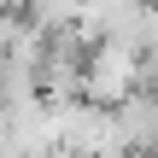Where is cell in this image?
Here are the masks:
<instances>
[{"mask_svg": "<svg viewBox=\"0 0 158 158\" xmlns=\"http://www.w3.org/2000/svg\"><path fill=\"white\" fill-rule=\"evenodd\" d=\"M23 23H18V12L12 6H0V59H6V47H12V35H18Z\"/></svg>", "mask_w": 158, "mask_h": 158, "instance_id": "obj_4", "label": "cell"}, {"mask_svg": "<svg viewBox=\"0 0 158 158\" xmlns=\"http://www.w3.org/2000/svg\"><path fill=\"white\" fill-rule=\"evenodd\" d=\"M111 158H147V152H111Z\"/></svg>", "mask_w": 158, "mask_h": 158, "instance_id": "obj_5", "label": "cell"}, {"mask_svg": "<svg viewBox=\"0 0 158 158\" xmlns=\"http://www.w3.org/2000/svg\"><path fill=\"white\" fill-rule=\"evenodd\" d=\"M141 82H147V59H141L135 47L111 41V35H100V41L88 47V64H82V94H88V100L117 106V100H129Z\"/></svg>", "mask_w": 158, "mask_h": 158, "instance_id": "obj_1", "label": "cell"}, {"mask_svg": "<svg viewBox=\"0 0 158 158\" xmlns=\"http://www.w3.org/2000/svg\"><path fill=\"white\" fill-rule=\"evenodd\" d=\"M117 129L129 152H158V82H141L129 100H117Z\"/></svg>", "mask_w": 158, "mask_h": 158, "instance_id": "obj_2", "label": "cell"}, {"mask_svg": "<svg viewBox=\"0 0 158 158\" xmlns=\"http://www.w3.org/2000/svg\"><path fill=\"white\" fill-rule=\"evenodd\" d=\"M152 158H158V152H152Z\"/></svg>", "mask_w": 158, "mask_h": 158, "instance_id": "obj_6", "label": "cell"}, {"mask_svg": "<svg viewBox=\"0 0 158 158\" xmlns=\"http://www.w3.org/2000/svg\"><path fill=\"white\" fill-rule=\"evenodd\" d=\"M29 23L47 35H70L82 29V0H29Z\"/></svg>", "mask_w": 158, "mask_h": 158, "instance_id": "obj_3", "label": "cell"}]
</instances>
